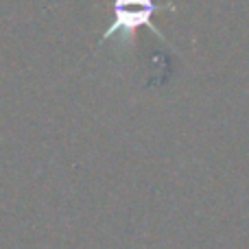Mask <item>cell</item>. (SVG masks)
Returning a JSON list of instances; mask_svg holds the SVG:
<instances>
[{
    "label": "cell",
    "mask_w": 249,
    "mask_h": 249,
    "mask_svg": "<svg viewBox=\"0 0 249 249\" xmlns=\"http://www.w3.org/2000/svg\"><path fill=\"white\" fill-rule=\"evenodd\" d=\"M162 11H175V4H158L155 0H112V20L109 26L103 31L96 48H101L107 42H118L121 48H127L133 44L136 33L146 26L149 31H153L155 37L164 44V46L173 48L168 44V39L164 37V33L153 24V16Z\"/></svg>",
    "instance_id": "cell-1"
}]
</instances>
